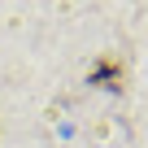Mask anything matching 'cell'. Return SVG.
<instances>
[{
	"label": "cell",
	"instance_id": "6da1fadb",
	"mask_svg": "<svg viewBox=\"0 0 148 148\" xmlns=\"http://www.w3.org/2000/svg\"><path fill=\"white\" fill-rule=\"evenodd\" d=\"M92 83H96V87L118 92V87H122V61H100V65L92 70Z\"/></svg>",
	"mask_w": 148,
	"mask_h": 148
}]
</instances>
